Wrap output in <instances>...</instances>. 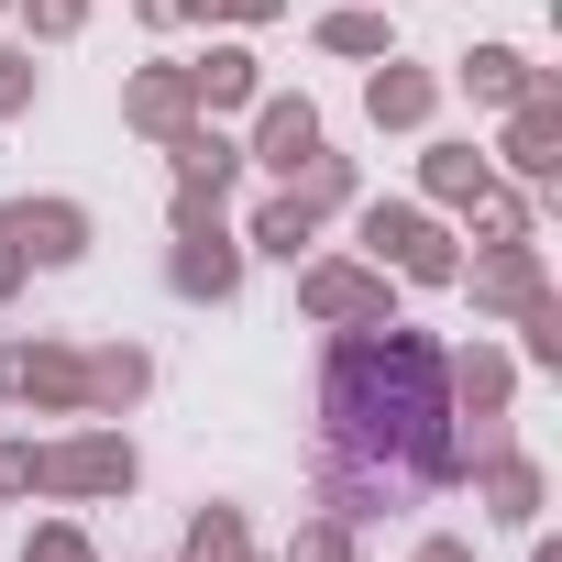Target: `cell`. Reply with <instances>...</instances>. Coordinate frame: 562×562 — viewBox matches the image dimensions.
Here are the masks:
<instances>
[{
    "label": "cell",
    "mask_w": 562,
    "mask_h": 562,
    "mask_svg": "<svg viewBox=\"0 0 562 562\" xmlns=\"http://www.w3.org/2000/svg\"><path fill=\"white\" fill-rule=\"evenodd\" d=\"M321 452L331 463H375L408 496L463 485L452 430H441V342L408 331V321L331 331V353H321Z\"/></svg>",
    "instance_id": "6da1fadb"
},
{
    "label": "cell",
    "mask_w": 562,
    "mask_h": 562,
    "mask_svg": "<svg viewBox=\"0 0 562 562\" xmlns=\"http://www.w3.org/2000/svg\"><path fill=\"white\" fill-rule=\"evenodd\" d=\"M133 485H144V452L122 419H78V430L34 441V496H56V507H122Z\"/></svg>",
    "instance_id": "7a4b0ae2"
},
{
    "label": "cell",
    "mask_w": 562,
    "mask_h": 562,
    "mask_svg": "<svg viewBox=\"0 0 562 562\" xmlns=\"http://www.w3.org/2000/svg\"><path fill=\"white\" fill-rule=\"evenodd\" d=\"M353 243H364V265L397 276V288H452L463 276V232L430 199H353Z\"/></svg>",
    "instance_id": "3957f363"
},
{
    "label": "cell",
    "mask_w": 562,
    "mask_h": 562,
    "mask_svg": "<svg viewBox=\"0 0 562 562\" xmlns=\"http://www.w3.org/2000/svg\"><path fill=\"white\" fill-rule=\"evenodd\" d=\"M0 408H23V419H89V342L12 331V342H0Z\"/></svg>",
    "instance_id": "277c9868"
},
{
    "label": "cell",
    "mask_w": 562,
    "mask_h": 562,
    "mask_svg": "<svg viewBox=\"0 0 562 562\" xmlns=\"http://www.w3.org/2000/svg\"><path fill=\"white\" fill-rule=\"evenodd\" d=\"M299 321H310V331L397 321V276H386V265H364V254H310V265H299Z\"/></svg>",
    "instance_id": "5b68a950"
},
{
    "label": "cell",
    "mask_w": 562,
    "mask_h": 562,
    "mask_svg": "<svg viewBox=\"0 0 562 562\" xmlns=\"http://www.w3.org/2000/svg\"><path fill=\"white\" fill-rule=\"evenodd\" d=\"M0 232H12V243H23V265H45V276L89 265V243H100L89 199H56V188H23V199H0Z\"/></svg>",
    "instance_id": "8992f818"
},
{
    "label": "cell",
    "mask_w": 562,
    "mask_h": 562,
    "mask_svg": "<svg viewBox=\"0 0 562 562\" xmlns=\"http://www.w3.org/2000/svg\"><path fill=\"white\" fill-rule=\"evenodd\" d=\"M243 265H254L243 232H232V221H199V232L166 243V288H177L188 310H232V299H243Z\"/></svg>",
    "instance_id": "52a82bcc"
},
{
    "label": "cell",
    "mask_w": 562,
    "mask_h": 562,
    "mask_svg": "<svg viewBox=\"0 0 562 562\" xmlns=\"http://www.w3.org/2000/svg\"><path fill=\"white\" fill-rule=\"evenodd\" d=\"M485 155H496V177L551 188V177H562V78H540L529 100H507V133H496Z\"/></svg>",
    "instance_id": "ba28073f"
},
{
    "label": "cell",
    "mask_w": 562,
    "mask_h": 562,
    "mask_svg": "<svg viewBox=\"0 0 562 562\" xmlns=\"http://www.w3.org/2000/svg\"><path fill=\"white\" fill-rule=\"evenodd\" d=\"M518 408V353L507 342H441V419H507Z\"/></svg>",
    "instance_id": "9c48e42d"
},
{
    "label": "cell",
    "mask_w": 562,
    "mask_h": 562,
    "mask_svg": "<svg viewBox=\"0 0 562 562\" xmlns=\"http://www.w3.org/2000/svg\"><path fill=\"white\" fill-rule=\"evenodd\" d=\"M321 144H331V133H321V100H310V89H265V100H254V133H243V166H265L276 188H288Z\"/></svg>",
    "instance_id": "30bf717a"
},
{
    "label": "cell",
    "mask_w": 562,
    "mask_h": 562,
    "mask_svg": "<svg viewBox=\"0 0 562 562\" xmlns=\"http://www.w3.org/2000/svg\"><path fill=\"white\" fill-rule=\"evenodd\" d=\"M463 485H474V507H485L496 529H540V507H551V474H540V452H529L518 430H507L496 452H474Z\"/></svg>",
    "instance_id": "8fae6325"
},
{
    "label": "cell",
    "mask_w": 562,
    "mask_h": 562,
    "mask_svg": "<svg viewBox=\"0 0 562 562\" xmlns=\"http://www.w3.org/2000/svg\"><path fill=\"white\" fill-rule=\"evenodd\" d=\"M188 67V100H199V122H221V111H254L265 100V56L243 45V34H210L199 56H177Z\"/></svg>",
    "instance_id": "7c38bea8"
},
{
    "label": "cell",
    "mask_w": 562,
    "mask_h": 562,
    "mask_svg": "<svg viewBox=\"0 0 562 562\" xmlns=\"http://www.w3.org/2000/svg\"><path fill=\"white\" fill-rule=\"evenodd\" d=\"M452 288H474V321H507V310H529L551 288V265H540V243H474V265Z\"/></svg>",
    "instance_id": "4fadbf2b"
},
{
    "label": "cell",
    "mask_w": 562,
    "mask_h": 562,
    "mask_svg": "<svg viewBox=\"0 0 562 562\" xmlns=\"http://www.w3.org/2000/svg\"><path fill=\"white\" fill-rule=\"evenodd\" d=\"M188 122H199V100H188V67H177V56H155V67H133V78H122V133L177 144Z\"/></svg>",
    "instance_id": "5bb4252c"
},
{
    "label": "cell",
    "mask_w": 562,
    "mask_h": 562,
    "mask_svg": "<svg viewBox=\"0 0 562 562\" xmlns=\"http://www.w3.org/2000/svg\"><path fill=\"white\" fill-rule=\"evenodd\" d=\"M364 122H375V133H430V122H441V67L375 56V78H364Z\"/></svg>",
    "instance_id": "9a60e30c"
},
{
    "label": "cell",
    "mask_w": 562,
    "mask_h": 562,
    "mask_svg": "<svg viewBox=\"0 0 562 562\" xmlns=\"http://www.w3.org/2000/svg\"><path fill=\"white\" fill-rule=\"evenodd\" d=\"M155 155H166V177L199 188V199H232V188H243V133H221V122H188V133L155 144Z\"/></svg>",
    "instance_id": "2e32d148"
},
{
    "label": "cell",
    "mask_w": 562,
    "mask_h": 562,
    "mask_svg": "<svg viewBox=\"0 0 562 562\" xmlns=\"http://www.w3.org/2000/svg\"><path fill=\"white\" fill-rule=\"evenodd\" d=\"M540 78H551V67H529L518 45H474V56H452V78H441V89H463L474 111H507V100H529Z\"/></svg>",
    "instance_id": "e0dca14e"
},
{
    "label": "cell",
    "mask_w": 562,
    "mask_h": 562,
    "mask_svg": "<svg viewBox=\"0 0 562 562\" xmlns=\"http://www.w3.org/2000/svg\"><path fill=\"white\" fill-rule=\"evenodd\" d=\"M485 177H496V155H485V144H463V133H430V144H419V199H430L441 221H452Z\"/></svg>",
    "instance_id": "ac0fdd59"
},
{
    "label": "cell",
    "mask_w": 562,
    "mask_h": 562,
    "mask_svg": "<svg viewBox=\"0 0 562 562\" xmlns=\"http://www.w3.org/2000/svg\"><path fill=\"white\" fill-rule=\"evenodd\" d=\"M155 397V353L144 342H89V419H133Z\"/></svg>",
    "instance_id": "d6986e66"
},
{
    "label": "cell",
    "mask_w": 562,
    "mask_h": 562,
    "mask_svg": "<svg viewBox=\"0 0 562 562\" xmlns=\"http://www.w3.org/2000/svg\"><path fill=\"white\" fill-rule=\"evenodd\" d=\"M452 221H463L474 243H529V232H540V188H518V177H485V188H474Z\"/></svg>",
    "instance_id": "ffe728a7"
},
{
    "label": "cell",
    "mask_w": 562,
    "mask_h": 562,
    "mask_svg": "<svg viewBox=\"0 0 562 562\" xmlns=\"http://www.w3.org/2000/svg\"><path fill=\"white\" fill-rule=\"evenodd\" d=\"M243 254H276V265H310V254H321V221L299 210V188L254 199V221H243Z\"/></svg>",
    "instance_id": "44dd1931"
},
{
    "label": "cell",
    "mask_w": 562,
    "mask_h": 562,
    "mask_svg": "<svg viewBox=\"0 0 562 562\" xmlns=\"http://www.w3.org/2000/svg\"><path fill=\"white\" fill-rule=\"evenodd\" d=\"M321 56H353V67L397 56V23H386V0H331V12H321Z\"/></svg>",
    "instance_id": "7402d4cb"
},
{
    "label": "cell",
    "mask_w": 562,
    "mask_h": 562,
    "mask_svg": "<svg viewBox=\"0 0 562 562\" xmlns=\"http://www.w3.org/2000/svg\"><path fill=\"white\" fill-rule=\"evenodd\" d=\"M177 562H254V518H243L232 496H199V507H188V540H177Z\"/></svg>",
    "instance_id": "603a6c76"
},
{
    "label": "cell",
    "mask_w": 562,
    "mask_h": 562,
    "mask_svg": "<svg viewBox=\"0 0 562 562\" xmlns=\"http://www.w3.org/2000/svg\"><path fill=\"white\" fill-rule=\"evenodd\" d=\"M518 331V375H562V288H540L529 310H507Z\"/></svg>",
    "instance_id": "cb8c5ba5"
},
{
    "label": "cell",
    "mask_w": 562,
    "mask_h": 562,
    "mask_svg": "<svg viewBox=\"0 0 562 562\" xmlns=\"http://www.w3.org/2000/svg\"><path fill=\"white\" fill-rule=\"evenodd\" d=\"M288 188H299V210H310V221H331V210H353V199H364V188H353V155H331V144H321Z\"/></svg>",
    "instance_id": "d4e9b609"
},
{
    "label": "cell",
    "mask_w": 562,
    "mask_h": 562,
    "mask_svg": "<svg viewBox=\"0 0 562 562\" xmlns=\"http://www.w3.org/2000/svg\"><path fill=\"white\" fill-rule=\"evenodd\" d=\"M276 562H364V529H353V518H331V507H310V518H299V540L276 551Z\"/></svg>",
    "instance_id": "484cf974"
},
{
    "label": "cell",
    "mask_w": 562,
    "mask_h": 562,
    "mask_svg": "<svg viewBox=\"0 0 562 562\" xmlns=\"http://www.w3.org/2000/svg\"><path fill=\"white\" fill-rule=\"evenodd\" d=\"M177 23H221V34H265V23H288V0H166Z\"/></svg>",
    "instance_id": "4316f807"
},
{
    "label": "cell",
    "mask_w": 562,
    "mask_h": 562,
    "mask_svg": "<svg viewBox=\"0 0 562 562\" xmlns=\"http://www.w3.org/2000/svg\"><path fill=\"white\" fill-rule=\"evenodd\" d=\"M12 12H23V45H78L100 0H12Z\"/></svg>",
    "instance_id": "83f0119b"
},
{
    "label": "cell",
    "mask_w": 562,
    "mask_h": 562,
    "mask_svg": "<svg viewBox=\"0 0 562 562\" xmlns=\"http://www.w3.org/2000/svg\"><path fill=\"white\" fill-rule=\"evenodd\" d=\"M23 562H100V540H89L78 518H34V529H23Z\"/></svg>",
    "instance_id": "f1b7e54d"
},
{
    "label": "cell",
    "mask_w": 562,
    "mask_h": 562,
    "mask_svg": "<svg viewBox=\"0 0 562 562\" xmlns=\"http://www.w3.org/2000/svg\"><path fill=\"white\" fill-rule=\"evenodd\" d=\"M45 100V67H34V45H0V122H23Z\"/></svg>",
    "instance_id": "f546056e"
},
{
    "label": "cell",
    "mask_w": 562,
    "mask_h": 562,
    "mask_svg": "<svg viewBox=\"0 0 562 562\" xmlns=\"http://www.w3.org/2000/svg\"><path fill=\"white\" fill-rule=\"evenodd\" d=\"M34 496V441H0V507Z\"/></svg>",
    "instance_id": "4dcf8cb0"
},
{
    "label": "cell",
    "mask_w": 562,
    "mask_h": 562,
    "mask_svg": "<svg viewBox=\"0 0 562 562\" xmlns=\"http://www.w3.org/2000/svg\"><path fill=\"white\" fill-rule=\"evenodd\" d=\"M408 562H474V540H463V529H430V540H419Z\"/></svg>",
    "instance_id": "1f68e13d"
},
{
    "label": "cell",
    "mask_w": 562,
    "mask_h": 562,
    "mask_svg": "<svg viewBox=\"0 0 562 562\" xmlns=\"http://www.w3.org/2000/svg\"><path fill=\"white\" fill-rule=\"evenodd\" d=\"M23 276H34V265H23V243H12V232H0V310H12V299H23Z\"/></svg>",
    "instance_id": "d6a6232c"
},
{
    "label": "cell",
    "mask_w": 562,
    "mask_h": 562,
    "mask_svg": "<svg viewBox=\"0 0 562 562\" xmlns=\"http://www.w3.org/2000/svg\"><path fill=\"white\" fill-rule=\"evenodd\" d=\"M529 562H562V540H529Z\"/></svg>",
    "instance_id": "836d02e7"
},
{
    "label": "cell",
    "mask_w": 562,
    "mask_h": 562,
    "mask_svg": "<svg viewBox=\"0 0 562 562\" xmlns=\"http://www.w3.org/2000/svg\"><path fill=\"white\" fill-rule=\"evenodd\" d=\"M254 562H276V551H254Z\"/></svg>",
    "instance_id": "e575fe53"
},
{
    "label": "cell",
    "mask_w": 562,
    "mask_h": 562,
    "mask_svg": "<svg viewBox=\"0 0 562 562\" xmlns=\"http://www.w3.org/2000/svg\"><path fill=\"white\" fill-rule=\"evenodd\" d=\"M0 12H12V0H0Z\"/></svg>",
    "instance_id": "d590c367"
}]
</instances>
